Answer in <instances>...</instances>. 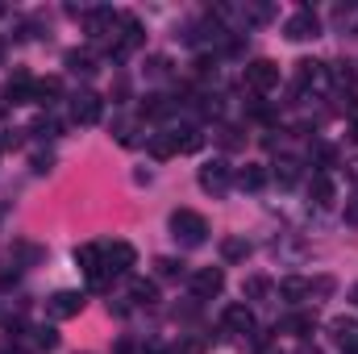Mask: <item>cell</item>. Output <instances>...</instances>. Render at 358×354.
Wrapping results in <instances>:
<instances>
[{"mask_svg":"<svg viewBox=\"0 0 358 354\" xmlns=\"http://www.w3.org/2000/svg\"><path fill=\"white\" fill-rule=\"evenodd\" d=\"M134 259H138V255H134V246H129V242H104V246H100V275H96L92 283H96V288H104L108 279L125 275V271L134 267Z\"/></svg>","mask_w":358,"mask_h":354,"instance_id":"cell-1","label":"cell"},{"mask_svg":"<svg viewBox=\"0 0 358 354\" xmlns=\"http://www.w3.org/2000/svg\"><path fill=\"white\" fill-rule=\"evenodd\" d=\"M171 238L179 246H204L208 242V221L196 208H176L171 213Z\"/></svg>","mask_w":358,"mask_h":354,"instance_id":"cell-2","label":"cell"},{"mask_svg":"<svg viewBox=\"0 0 358 354\" xmlns=\"http://www.w3.org/2000/svg\"><path fill=\"white\" fill-rule=\"evenodd\" d=\"M329 292H334V279H329V275H321V279H304V275H287V279H279V296L292 300V304L313 300V296H329Z\"/></svg>","mask_w":358,"mask_h":354,"instance_id":"cell-3","label":"cell"},{"mask_svg":"<svg viewBox=\"0 0 358 354\" xmlns=\"http://www.w3.org/2000/svg\"><path fill=\"white\" fill-rule=\"evenodd\" d=\"M283 34H287L292 42H313V38H321V17H317L313 8H296V13L283 21Z\"/></svg>","mask_w":358,"mask_h":354,"instance_id":"cell-4","label":"cell"},{"mask_svg":"<svg viewBox=\"0 0 358 354\" xmlns=\"http://www.w3.org/2000/svg\"><path fill=\"white\" fill-rule=\"evenodd\" d=\"M121 21H125V13H113V8H92L84 25H88V34L96 38V42H104V46H108V42L117 38Z\"/></svg>","mask_w":358,"mask_h":354,"instance_id":"cell-5","label":"cell"},{"mask_svg":"<svg viewBox=\"0 0 358 354\" xmlns=\"http://www.w3.org/2000/svg\"><path fill=\"white\" fill-rule=\"evenodd\" d=\"M142 38H146V34H142V25H138L134 17H125V21H121V29H117V38L108 42V55L121 63V59H129V55L142 46Z\"/></svg>","mask_w":358,"mask_h":354,"instance_id":"cell-6","label":"cell"},{"mask_svg":"<svg viewBox=\"0 0 358 354\" xmlns=\"http://www.w3.org/2000/svg\"><path fill=\"white\" fill-rule=\"evenodd\" d=\"M246 88L250 92H271L279 88V63H271V59H255V63H246Z\"/></svg>","mask_w":358,"mask_h":354,"instance_id":"cell-7","label":"cell"},{"mask_svg":"<svg viewBox=\"0 0 358 354\" xmlns=\"http://www.w3.org/2000/svg\"><path fill=\"white\" fill-rule=\"evenodd\" d=\"M225 292V271L221 267H200L196 275H192V296L196 300H213V296H221Z\"/></svg>","mask_w":358,"mask_h":354,"instance_id":"cell-8","label":"cell"},{"mask_svg":"<svg viewBox=\"0 0 358 354\" xmlns=\"http://www.w3.org/2000/svg\"><path fill=\"white\" fill-rule=\"evenodd\" d=\"M229 183H234V167H229L225 159H208V163L200 167V187H204V192L221 196V192H225Z\"/></svg>","mask_w":358,"mask_h":354,"instance_id":"cell-9","label":"cell"},{"mask_svg":"<svg viewBox=\"0 0 358 354\" xmlns=\"http://www.w3.org/2000/svg\"><path fill=\"white\" fill-rule=\"evenodd\" d=\"M46 313H50L55 321H67V317H80V313H84V292H71V288H63V292H55V296L46 300Z\"/></svg>","mask_w":358,"mask_h":354,"instance_id":"cell-10","label":"cell"},{"mask_svg":"<svg viewBox=\"0 0 358 354\" xmlns=\"http://www.w3.org/2000/svg\"><path fill=\"white\" fill-rule=\"evenodd\" d=\"M100 113H104V104H100L96 92H76V96H71V117H76L80 125H96Z\"/></svg>","mask_w":358,"mask_h":354,"instance_id":"cell-11","label":"cell"},{"mask_svg":"<svg viewBox=\"0 0 358 354\" xmlns=\"http://www.w3.org/2000/svg\"><path fill=\"white\" fill-rule=\"evenodd\" d=\"M221 325H225L229 334H242V338H246V334H255V313H250L246 304H229V309L221 313Z\"/></svg>","mask_w":358,"mask_h":354,"instance_id":"cell-12","label":"cell"},{"mask_svg":"<svg viewBox=\"0 0 358 354\" xmlns=\"http://www.w3.org/2000/svg\"><path fill=\"white\" fill-rule=\"evenodd\" d=\"M325 80H329L325 63H317V59H300V63H296V84H300V88H321Z\"/></svg>","mask_w":358,"mask_h":354,"instance_id":"cell-13","label":"cell"},{"mask_svg":"<svg viewBox=\"0 0 358 354\" xmlns=\"http://www.w3.org/2000/svg\"><path fill=\"white\" fill-rule=\"evenodd\" d=\"M4 96H8V104H29V100H34V76H29V71H13Z\"/></svg>","mask_w":358,"mask_h":354,"instance_id":"cell-14","label":"cell"},{"mask_svg":"<svg viewBox=\"0 0 358 354\" xmlns=\"http://www.w3.org/2000/svg\"><path fill=\"white\" fill-rule=\"evenodd\" d=\"M308 200L317 208H329L334 204V179H329V171H317V176L308 179Z\"/></svg>","mask_w":358,"mask_h":354,"instance_id":"cell-15","label":"cell"},{"mask_svg":"<svg viewBox=\"0 0 358 354\" xmlns=\"http://www.w3.org/2000/svg\"><path fill=\"white\" fill-rule=\"evenodd\" d=\"M329 330H334V342H338L342 351H346V354H358V321H346V317H338Z\"/></svg>","mask_w":358,"mask_h":354,"instance_id":"cell-16","label":"cell"},{"mask_svg":"<svg viewBox=\"0 0 358 354\" xmlns=\"http://www.w3.org/2000/svg\"><path fill=\"white\" fill-rule=\"evenodd\" d=\"M63 67H67L71 76H84V80H88V76H96V55H92V50H67V55H63Z\"/></svg>","mask_w":358,"mask_h":354,"instance_id":"cell-17","label":"cell"},{"mask_svg":"<svg viewBox=\"0 0 358 354\" xmlns=\"http://www.w3.org/2000/svg\"><path fill=\"white\" fill-rule=\"evenodd\" d=\"M76 263L88 271V279L100 275V246L96 242H84V246H76Z\"/></svg>","mask_w":358,"mask_h":354,"instance_id":"cell-18","label":"cell"},{"mask_svg":"<svg viewBox=\"0 0 358 354\" xmlns=\"http://www.w3.org/2000/svg\"><path fill=\"white\" fill-rule=\"evenodd\" d=\"M234 179H238L246 192H259V187L267 183V167H263V163H246V167H242V171H238Z\"/></svg>","mask_w":358,"mask_h":354,"instance_id":"cell-19","label":"cell"},{"mask_svg":"<svg viewBox=\"0 0 358 354\" xmlns=\"http://www.w3.org/2000/svg\"><path fill=\"white\" fill-rule=\"evenodd\" d=\"M221 259L225 263H246L250 259V242L246 238H225L221 242Z\"/></svg>","mask_w":358,"mask_h":354,"instance_id":"cell-20","label":"cell"},{"mask_svg":"<svg viewBox=\"0 0 358 354\" xmlns=\"http://www.w3.org/2000/svg\"><path fill=\"white\" fill-rule=\"evenodd\" d=\"M59 92H63V84H59L55 76L34 80V104H55V100H59Z\"/></svg>","mask_w":358,"mask_h":354,"instance_id":"cell-21","label":"cell"},{"mask_svg":"<svg viewBox=\"0 0 358 354\" xmlns=\"http://www.w3.org/2000/svg\"><path fill=\"white\" fill-rule=\"evenodd\" d=\"M171 142H176V155H179V150H183V155H192V150H200V142H204V138H200V129H192V125H187V129H171Z\"/></svg>","mask_w":358,"mask_h":354,"instance_id":"cell-22","label":"cell"},{"mask_svg":"<svg viewBox=\"0 0 358 354\" xmlns=\"http://www.w3.org/2000/svg\"><path fill=\"white\" fill-rule=\"evenodd\" d=\"M283 330H287V334H296V338H308V334L317 330V317H313V313H296V317H287V321H283Z\"/></svg>","mask_w":358,"mask_h":354,"instance_id":"cell-23","label":"cell"},{"mask_svg":"<svg viewBox=\"0 0 358 354\" xmlns=\"http://www.w3.org/2000/svg\"><path fill=\"white\" fill-rule=\"evenodd\" d=\"M146 150H150L155 159H171V155H176V142H171V134H150V138H146Z\"/></svg>","mask_w":358,"mask_h":354,"instance_id":"cell-24","label":"cell"},{"mask_svg":"<svg viewBox=\"0 0 358 354\" xmlns=\"http://www.w3.org/2000/svg\"><path fill=\"white\" fill-rule=\"evenodd\" d=\"M129 296H134V304H155L159 300V288L150 279H134L129 283Z\"/></svg>","mask_w":358,"mask_h":354,"instance_id":"cell-25","label":"cell"},{"mask_svg":"<svg viewBox=\"0 0 358 354\" xmlns=\"http://www.w3.org/2000/svg\"><path fill=\"white\" fill-rule=\"evenodd\" d=\"M171 113V100L167 96H146L142 100V117H167Z\"/></svg>","mask_w":358,"mask_h":354,"instance_id":"cell-26","label":"cell"},{"mask_svg":"<svg viewBox=\"0 0 358 354\" xmlns=\"http://www.w3.org/2000/svg\"><path fill=\"white\" fill-rule=\"evenodd\" d=\"M296 176H300V163H296V159H279V163H275V179H279L283 187L296 183Z\"/></svg>","mask_w":358,"mask_h":354,"instance_id":"cell-27","label":"cell"},{"mask_svg":"<svg viewBox=\"0 0 358 354\" xmlns=\"http://www.w3.org/2000/svg\"><path fill=\"white\" fill-rule=\"evenodd\" d=\"M155 271H159L163 279H179V275H183V263H179V259H167V255H163V259H155Z\"/></svg>","mask_w":358,"mask_h":354,"instance_id":"cell-28","label":"cell"},{"mask_svg":"<svg viewBox=\"0 0 358 354\" xmlns=\"http://www.w3.org/2000/svg\"><path fill=\"white\" fill-rule=\"evenodd\" d=\"M217 138H221V146H225V150H238V146L246 142V138H242V129H234V125H221V129H217Z\"/></svg>","mask_w":358,"mask_h":354,"instance_id":"cell-29","label":"cell"},{"mask_svg":"<svg viewBox=\"0 0 358 354\" xmlns=\"http://www.w3.org/2000/svg\"><path fill=\"white\" fill-rule=\"evenodd\" d=\"M242 292H246V296H250V300H263V296H267V292H271V283H267V279H263V275H250V279H246V288H242Z\"/></svg>","mask_w":358,"mask_h":354,"instance_id":"cell-30","label":"cell"},{"mask_svg":"<svg viewBox=\"0 0 358 354\" xmlns=\"http://www.w3.org/2000/svg\"><path fill=\"white\" fill-rule=\"evenodd\" d=\"M242 17H246V21H271L275 8H271V4H242Z\"/></svg>","mask_w":358,"mask_h":354,"instance_id":"cell-31","label":"cell"},{"mask_svg":"<svg viewBox=\"0 0 358 354\" xmlns=\"http://www.w3.org/2000/svg\"><path fill=\"white\" fill-rule=\"evenodd\" d=\"M146 71H150V80H163V76L171 71V59H167V55H150V63H146Z\"/></svg>","mask_w":358,"mask_h":354,"instance_id":"cell-32","label":"cell"},{"mask_svg":"<svg viewBox=\"0 0 358 354\" xmlns=\"http://www.w3.org/2000/svg\"><path fill=\"white\" fill-rule=\"evenodd\" d=\"M17 275H21V267L8 263V259H0V288H13V283H17Z\"/></svg>","mask_w":358,"mask_h":354,"instance_id":"cell-33","label":"cell"},{"mask_svg":"<svg viewBox=\"0 0 358 354\" xmlns=\"http://www.w3.org/2000/svg\"><path fill=\"white\" fill-rule=\"evenodd\" d=\"M34 334H38V338H34V342H38V346H42V351H55V346H59V334H55V330H50V325H46V330H34Z\"/></svg>","mask_w":358,"mask_h":354,"instance_id":"cell-34","label":"cell"},{"mask_svg":"<svg viewBox=\"0 0 358 354\" xmlns=\"http://www.w3.org/2000/svg\"><path fill=\"white\" fill-rule=\"evenodd\" d=\"M34 134H38V138H59V121H50V117H42V121L34 125Z\"/></svg>","mask_w":358,"mask_h":354,"instance_id":"cell-35","label":"cell"},{"mask_svg":"<svg viewBox=\"0 0 358 354\" xmlns=\"http://www.w3.org/2000/svg\"><path fill=\"white\" fill-rule=\"evenodd\" d=\"M171 354H204V342H196V338H183V342H176V351Z\"/></svg>","mask_w":358,"mask_h":354,"instance_id":"cell-36","label":"cell"},{"mask_svg":"<svg viewBox=\"0 0 358 354\" xmlns=\"http://www.w3.org/2000/svg\"><path fill=\"white\" fill-rule=\"evenodd\" d=\"M50 167H55V159H50V155H34V171H38V176H46Z\"/></svg>","mask_w":358,"mask_h":354,"instance_id":"cell-37","label":"cell"},{"mask_svg":"<svg viewBox=\"0 0 358 354\" xmlns=\"http://www.w3.org/2000/svg\"><path fill=\"white\" fill-rule=\"evenodd\" d=\"M342 217H346V225H358V196L346 200V213H342Z\"/></svg>","mask_w":358,"mask_h":354,"instance_id":"cell-38","label":"cell"},{"mask_svg":"<svg viewBox=\"0 0 358 354\" xmlns=\"http://www.w3.org/2000/svg\"><path fill=\"white\" fill-rule=\"evenodd\" d=\"M0 354H25L21 346H13V342H0Z\"/></svg>","mask_w":358,"mask_h":354,"instance_id":"cell-39","label":"cell"},{"mask_svg":"<svg viewBox=\"0 0 358 354\" xmlns=\"http://www.w3.org/2000/svg\"><path fill=\"white\" fill-rule=\"evenodd\" d=\"M350 179H355V183H358V159H355V163H350Z\"/></svg>","mask_w":358,"mask_h":354,"instance_id":"cell-40","label":"cell"},{"mask_svg":"<svg viewBox=\"0 0 358 354\" xmlns=\"http://www.w3.org/2000/svg\"><path fill=\"white\" fill-rule=\"evenodd\" d=\"M350 138H355V142H358V117H355V129H350Z\"/></svg>","mask_w":358,"mask_h":354,"instance_id":"cell-41","label":"cell"},{"mask_svg":"<svg viewBox=\"0 0 358 354\" xmlns=\"http://www.w3.org/2000/svg\"><path fill=\"white\" fill-rule=\"evenodd\" d=\"M350 300H355V304H358V283H355V292H350Z\"/></svg>","mask_w":358,"mask_h":354,"instance_id":"cell-42","label":"cell"},{"mask_svg":"<svg viewBox=\"0 0 358 354\" xmlns=\"http://www.w3.org/2000/svg\"><path fill=\"white\" fill-rule=\"evenodd\" d=\"M0 63H4V38H0Z\"/></svg>","mask_w":358,"mask_h":354,"instance_id":"cell-43","label":"cell"},{"mask_svg":"<svg viewBox=\"0 0 358 354\" xmlns=\"http://www.w3.org/2000/svg\"><path fill=\"white\" fill-rule=\"evenodd\" d=\"M304 354H317V351H304Z\"/></svg>","mask_w":358,"mask_h":354,"instance_id":"cell-44","label":"cell"},{"mask_svg":"<svg viewBox=\"0 0 358 354\" xmlns=\"http://www.w3.org/2000/svg\"><path fill=\"white\" fill-rule=\"evenodd\" d=\"M0 13H4V8H0Z\"/></svg>","mask_w":358,"mask_h":354,"instance_id":"cell-45","label":"cell"}]
</instances>
